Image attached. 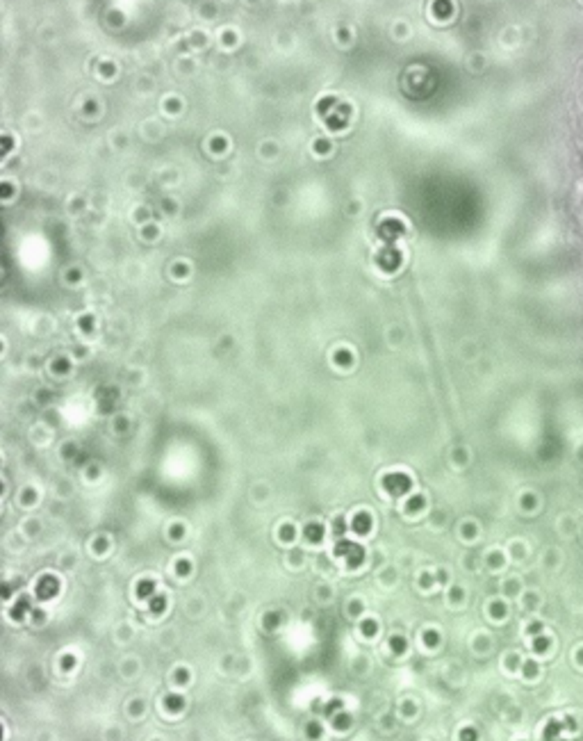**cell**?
Segmentation results:
<instances>
[{
	"label": "cell",
	"mask_w": 583,
	"mask_h": 741,
	"mask_svg": "<svg viewBox=\"0 0 583 741\" xmlns=\"http://www.w3.org/2000/svg\"><path fill=\"white\" fill-rule=\"evenodd\" d=\"M60 591V582L57 578H53V575H46V578L39 580V584H36V598L39 600H50L57 596Z\"/></svg>",
	"instance_id": "obj_1"
},
{
	"label": "cell",
	"mask_w": 583,
	"mask_h": 741,
	"mask_svg": "<svg viewBox=\"0 0 583 741\" xmlns=\"http://www.w3.org/2000/svg\"><path fill=\"white\" fill-rule=\"evenodd\" d=\"M32 616H34V620H39V623H41V620H43V614H41V611H34V614H32Z\"/></svg>",
	"instance_id": "obj_20"
},
{
	"label": "cell",
	"mask_w": 583,
	"mask_h": 741,
	"mask_svg": "<svg viewBox=\"0 0 583 741\" xmlns=\"http://www.w3.org/2000/svg\"><path fill=\"white\" fill-rule=\"evenodd\" d=\"M369 525H371L369 516H367V514H360L358 518H355L353 529H355V532H358V534H364V532H369Z\"/></svg>",
	"instance_id": "obj_10"
},
{
	"label": "cell",
	"mask_w": 583,
	"mask_h": 741,
	"mask_svg": "<svg viewBox=\"0 0 583 741\" xmlns=\"http://www.w3.org/2000/svg\"><path fill=\"white\" fill-rule=\"evenodd\" d=\"M149 607H151L153 614H162V611L167 609V598H164V596H153L149 600Z\"/></svg>",
	"instance_id": "obj_9"
},
{
	"label": "cell",
	"mask_w": 583,
	"mask_h": 741,
	"mask_svg": "<svg viewBox=\"0 0 583 741\" xmlns=\"http://www.w3.org/2000/svg\"><path fill=\"white\" fill-rule=\"evenodd\" d=\"M164 709L171 712V714L182 712L185 709V698H182L180 693H167V696H164Z\"/></svg>",
	"instance_id": "obj_3"
},
{
	"label": "cell",
	"mask_w": 583,
	"mask_h": 741,
	"mask_svg": "<svg viewBox=\"0 0 583 741\" xmlns=\"http://www.w3.org/2000/svg\"><path fill=\"white\" fill-rule=\"evenodd\" d=\"M153 593H155V584L151 580L139 582V587H137V596H139L142 600H151Z\"/></svg>",
	"instance_id": "obj_5"
},
{
	"label": "cell",
	"mask_w": 583,
	"mask_h": 741,
	"mask_svg": "<svg viewBox=\"0 0 583 741\" xmlns=\"http://www.w3.org/2000/svg\"><path fill=\"white\" fill-rule=\"evenodd\" d=\"M390 648H392V653H395V655H404L408 650V641L404 636H392L390 639Z\"/></svg>",
	"instance_id": "obj_7"
},
{
	"label": "cell",
	"mask_w": 583,
	"mask_h": 741,
	"mask_svg": "<svg viewBox=\"0 0 583 741\" xmlns=\"http://www.w3.org/2000/svg\"><path fill=\"white\" fill-rule=\"evenodd\" d=\"M462 741H472V733H469V730H465V733H462Z\"/></svg>",
	"instance_id": "obj_19"
},
{
	"label": "cell",
	"mask_w": 583,
	"mask_h": 741,
	"mask_svg": "<svg viewBox=\"0 0 583 741\" xmlns=\"http://www.w3.org/2000/svg\"><path fill=\"white\" fill-rule=\"evenodd\" d=\"M264 625H267V629H273L278 625V614H267V620H264Z\"/></svg>",
	"instance_id": "obj_17"
},
{
	"label": "cell",
	"mask_w": 583,
	"mask_h": 741,
	"mask_svg": "<svg viewBox=\"0 0 583 741\" xmlns=\"http://www.w3.org/2000/svg\"><path fill=\"white\" fill-rule=\"evenodd\" d=\"M306 534H308L310 541H319V538H322V529H319L317 525H313V527L306 529Z\"/></svg>",
	"instance_id": "obj_14"
},
{
	"label": "cell",
	"mask_w": 583,
	"mask_h": 741,
	"mask_svg": "<svg viewBox=\"0 0 583 741\" xmlns=\"http://www.w3.org/2000/svg\"><path fill=\"white\" fill-rule=\"evenodd\" d=\"M360 629H362L364 636H373V634H376V623H373V620H362Z\"/></svg>",
	"instance_id": "obj_13"
},
{
	"label": "cell",
	"mask_w": 583,
	"mask_h": 741,
	"mask_svg": "<svg viewBox=\"0 0 583 741\" xmlns=\"http://www.w3.org/2000/svg\"><path fill=\"white\" fill-rule=\"evenodd\" d=\"M178 573H180V575H187V573H189V561H180V563H178Z\"/></svg>",
	"instance_id": "obj_18"
},
{
	"label": "cell",
	"mask_w": 583,
	"mask_h": 741,
	"mask_svg": "<svg viewBox=\"0 0 583 741\" xmlns=\"http://www.w3.org/2000/svg\"><path fill=\"white\" fill-rule=\"evenodd\" d=\"M342 707H344V702H342L340 698H333V700H328L326 705H324V714L333 719L335 714H340Z\"/></svg>",
	"instance_id": "obj_6"
},
{
	"label": "cell",
	"mask_w": 583,
	"mask_h": 741,
	"mask_svg": "<svg viewBox=\"0 0 583 741\" xmlns=\"http://www.w3.org/2000/svg\"><path fill=\"white\" fill-rule=\"evenodd\" d=\"M27 609H30V598H21V600L16 602V607L12 609V616H14L16 620H23V616H25Z\"/></svg>",
	"instance_id": "obj_8"
},
{
	"label": "cell",
	"mask_w": 583,
	"mask_h": 741,
	"mask_svg": "<svg viewBox=\"0 0 583 741\" xmlns=\"http://www.w3.org/2000/svg\"><path fill=\"white\" fill-rule=\"evenodd\" d=\"M337 554L344 556V559L349 561V566H353V568H355V566H360L362 556H364V552L360 550L358 545H355V543H344V541L337 545Z\"/></svg>",
	"instance_id": "obj_2"
},
{
	"label": "cell",
	"mask_w": 583,
	"mask_h": 741,
	"mask_svg": "<svg viewBox=\"0 0 583 741\" xmlns=\"http://www.w3.org/2000/svg\"><path fill=\"white\" fill-rule=\"evenodd\" d=\"M424 643H426L428 648L437 646V643H440V634L433 632V629H428V632H424Z\"/></svg>",
	"instance_id": "obj_12"
},
{
	"label": "cell",
	"mask_w": 583,
	"mask_h": 741,
	"mask_svg": "<svg viewBox=\"0 0 583 741\" xmlns=\"http://www.w3.org/2000/svg\"><path fill=\"white\" fill-rule=\"evenodd\" d=\"M176 682L178 684H187L189 682V671L187 669H178L176 671Z\"/></svg>",
	"instance_id": "obj_16"
},
{
	"label": "cell",
	"mask_w": 583,
	"mask_h": 741,
	"mask_svg": "<svg viewBox=\"0 0 583 741\" xmlns=\"http://www.w3.org/2000/svg\"><path fill=\"white\" fill-rule=\"evenodd\" d=\"M73 666H76V657H73V655H64V657H62V669H64V671H71Z\"/></svg>",
	"instance_id": "obj_15"
},
{
	"label": "cell",
	"mask_w": 583,
	"mask_h": 741,
	"mask_svg": "<svg viewBox=\"0 0 583 741\" xmlns=\"http://www.w3.org/2000/svg\"><path fill=\"white\" fill-rule=\"evenodd\" d=\"M353 726V716L349 714V712H340V714L333 716V728L340 730V733H344V730H349Z\"/></svg>",
	"instance_id": "obj_4"
},
{
	"label": "cell",
	"mask_w": 583,
	"mask_h": 741,
	"mask_svg": "<svg viewBox=\"0 0 583 741\" xmlns=\"http://www.w3.org/2000/svg\"><path fill=\"white\" fill-rule=\"evenodd\" d=\"M322 733H324L322 723H317V721L308 723V737H310V739H319V737H322Z\"/></svg>",
	"instance_id": "obj_11"
}]
</instances>
